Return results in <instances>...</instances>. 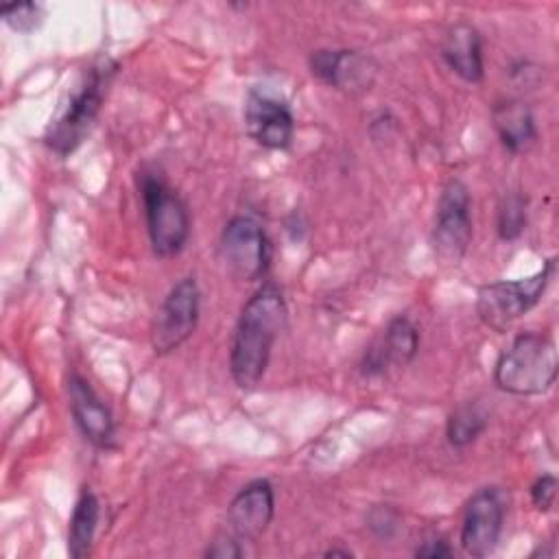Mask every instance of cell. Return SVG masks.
Listing matches in <instances>:
<instances>
[{
  "instance_id": "6da1fadb",
  "label": "cell",
  "mask_w": 559,
  "mask_h": 559,
  "mask_svg": "<svg viewBox=\"0 0 559 559\" xmlns=\"http://www.w3.org/2000/svg\"><path fill=\"white\" fill-rule=\"evenodd\" d=\"M286 319L288 308L277 286L264 284L249 297L238 317L229 352V373L238 389L249 391L258 386L269 367L271 349L286 328Z\"/></svg>"
},
{
  "instance_id": "7a4b0ae2",
  "label": "cell",
  "mask_w": 559,
  "mask_h": 559,
  "mask_svg": "<svg viewBox=\"0 0 559 559\" xmlns=\"http://www.w3.org/2000/svg\"><path fill=\"white\" fill-rule=\"evenodd\" d=\"M116 70L118 63L109 57H98L85 70L83 79L68 94V100L61 105L57 118L50 120L44 133V144L52 153L66 157L85 140L98 118Z\"/></svg>"
},
{
  "instance_id": "3957f363",
  "label": "cell",
  "mask_w": 559,
  "mask_h": 559,
  "mask_svg": "<svg viewBox=\"0 0 559 559\" xmlns=\"http://www.w3.org/2000/svg\"><path fill=\"white\" fill-rule=\"evenodd\" d=\"M555 341L542 332H522L498 356L493 382L511 395H542L557 380Z\"/></svg>"
},
{
  "instance_id": "277c9868",
  "label": "cell",
  "mask_w": 559,
  "mask_h": 559,
  "mask_svg": "<svg viewBox=\"0 0 559 559\" xmlns=\"http://www.w3.org/2000/svg\"><path fill=\"white\" fill-rule=\"evenodd\" d=\"M140 194L144 203L146 231L155 255H179L190 236V214L186 201L157 173L142 175Z\"/></svg>"
},
{
  "instance_id": "5b68a950",
  "label": "cell",
  "mask_w": 559,
  "mask_h": 559,
  "mask_svg": "<svg viewBox=\"0 0 559 559\" xmlns=\"http://www.w3.org/2000/svg\"><path fill=\"white\" fill-rule=\"evenodd\" d=\"M557 271V260L548 258L546 264L531 277L524 280H500L485 284L478 290L476 312L489 328L502 332L515 319L535 308L552 282Z\"/></svg>"
},
{
  "instance_id": "8992f818",
  "label": "cell",
  "mask_w": 559,
  "mask_h": 559,
  "mask_svg": "<svg viewBox=\"0 0 559 559\" xmlns=\"http://www.w3.org/2000/svg\"><path fill=\"white\" fill-rule=\"evenodd\" d=\"M221 260L236 282H255L266 275L271 242L262 225L251 216H234L221 234Z\"/></svg>"
},
{
  "instance_id": "52a82bcc",
  "label": "cell",
  "mask_w": 559,
  "mask_h": 559,
  "mask_svg": "<svg viewBox=\"0 0 559 559\" xmlns=\"http://www.w3.org/2000/svg\"><path fill=\"white\" fill-rule=\"evenodd\" d=\"M472 242V216H469V192L463 181L452 179L443 186L435 225H432V249L441 264H459Z\"/></svg>"
},
{
  "instance_id": "ba28073f",
  "label": "cell",
  "mask_w": 559,
  "mask_h": 559,
  "mask_svg": "<svg viewBox=\"0 0 559 559\" xmlns=\"http://www.w3.org/2000/svg\"><path fill=\"white\" fill-rule=\"evenodd\" d=\"M201 312V290L194 277L179 280L162 301V308L153 325V349L155 354H170L183 345L197 330Z\"/></svg>"
},
{
  "instance_id": "9c48e42d",
  "label": "cell",
  "mask_w": 559,
  "mask_h": 559,
  "mask_svg": "<svg viewBox=\"0 0 559 559\" xmlns=\"http://www.w3.org/2000/svg\"><path fill=\"white\" fill-rule=\"evenodd\" d=\"M504 500L498 487L478 489L465 504L461 522V546L469 557H489L502 533Z\"/></svg>"
},
{
  "instance_id": "30bf717a",
  "label": "cell",
  "mask_w": 559,
  "mask_h": 559,
  "mask_svg": "<svg viewBox=\"0 0 559 559\" xmlns=\"http://www.w3.org/2000/svg\"><path fill=\"white\" fill-rule=\"evenodd\" d=\"M245 127L249 138L271 151L288 148L295 135V118L290 107L266 94V92H249L245 105Z\"/></svg>"
},
{
  "instance_id": "8fae6325",
  "label": "cell",
  "mask_w": 559,
  "mask_h": 559,
  "mask_svg": "<svg viewBox=\"0 0 559 559\" xmlns=\"http://www.w3.org/2000/svg\"><path fill=\"white\" fill-rule=\"evenodd\" d=\"M275 513V493L269 480L258 478L245 485L227 507L229 535L240 542L258 539Z\"/></svg>"
},
{
  "instance_id": "7c38bea8",
  "label": "cell",
  "mask_w": 559,
  "mask_h": 559,
  "mask_svg": "<svg viewBox=\"0 0 559 559\" xmlns=\"http://www.w3.org/2000/svg\"><path fill=\"white\" fill-rule=\"evenodd\" d=\"M68 400L70 413L81 435L96 448H109L116 439L114 417L103 400L96 395L92 384L79 373H72L68 378Z\"/></svg>"
},
{
  "instance_id": "4fadbf2b",
  "label": "cell",
  "mask_w": 559,
  "mask_h": 559,
  "mask_svg": "<svg viewBox=\"0 0 559 559\" xmlns=\"http://www.w3.org/2000/svg\"><path fill=\"white\" fill-rule=\"evenodd\" d=\"M310 72L325 85L336 90H369L373 66L369 57L356 50L321 48L310 55Z\"/></svg>"
},
{
  "instance_id": "5bb4252c",
  "label": "cell",
  "mask_w": 559,
  "mask_h": 559,
  "mask_svg": "<svg viewBox=\"0 0 559 559\" xmlns=\"http://www.w3.org/2000/svg\"><path fill=\"white\" fill-rule=\"evenodd\" d=\"M419 349V330L408 317H395L389 321L380 343L365 352L360 362L365 376H378L389 365L404 367L408 365Z\"/></svg>"
},
{
  "instance_id": "9a60e30c",
  "label": "cell",
  "mask_w": 559,
  "mask_h": 559,
  "mask_svg": "<svg viewBox=\"0 0 559 559\" xmlns=\"http://www.w3.org/2000/svg\"><path fill=\"white\" fill-rule=\"evenodd\" d=\"M441 55L450 66V70L459 74L463 81L478 83L483 79L485 74L483 44H480L478 31L472 24L467 22L454 24L445 35Z\"/></svg>"
},
{
  "instance_id": "2e32d148",
  "label": "cell",
  "mask_w": 559,
  "mask_h": 559,
  "mask_svg": "<svg viewBox=\"0 0 559 559\" xmlns=\"http://www.w3.org/2000/svg\"><path fill=\"white\" fill-rule=\"evenodd\" d=\"M491 118L502 146L511 153H522L537 140L535 118L531 109L520 100H500L498 105H493Z\"/></svg>"
},
{
  "instance_id": "e0dca14e",
  "label": "cell",
  "mask_w": 559,
  "mask_h": 559,
  "mask_svg": "<svg viewBox=\"0 0 559 559\" xmlns=\"http://www.w3.org/2000/svg\"><path fill=\"white\" fill-rule=\"evenodd\" d=\"M98 518H100L98 498L94 496V491L83 489L76 504H74V511H72V518H70V528H68V552H70V557L83 559L92 552Z\"/></svg>"
},
{
  "instance_id": "ac0fdd59",
  "label": "cell",
  "mask_w": 559,
  "mask_h": 559,
  "mask_svg": "<svg viewBox=\"0 0 559 559\" xmlns=\"http://www.w3.org/2000/svg\"><path fill=\"white\" fill-rule=\"evenodd\" d=\"M487 428V415L476 402H465L452 411L445 426L448 443L454 448H465L476 441Z\"/></svg>"
},
{
  "instance_id": "d6986e66",
  "label": "cell",
  "mask_w": 559,
  "mask_h": 559,
  "mask_svg": "<svg viewBox=\"0 0 559 559\" xmlns=\"http://www.w3.org/2000/svg\"><path fill=\"white\" fill-rule=\"evenodd\" d=\"M526 227V199L520 192L504 194L498 207V236L502 240H515Z\"/></svg>"
},
{
  "instance_id": "ffe728a7",
  "label": "cell",
  "mask_w": 559,
  "mask_h": 559,
  "mask_svg": "<svg viewBox=\"0 0 559 559\" xmlns=\"http://www.w3.org/2000/svg\"><path fill=\"white\" fill-rule=\"evenodd\" d=\"M0 15L9 28L15 33H31L41 24V4L37 2H22V4H7L0 9Z\"/></svg>"
},
{
  "instance_id": "44dd1931",
  "label": "cell",
  "mask_w": 559,
  "mask_h": 559,
  "mask_svg": "<svg viewBox=\"0 0 559 559\" xmlns=\"http://www.w3.org/2000/svg\"><path fill=\"white\" fill-rule=\"evenodd\" d=\"M367 522H369V528H371L378 537L389 539V537H393V533L397 531L400 518H397V513H395L389 504H380V507H373V509H371Z\"/></svg>"
},
{
  "instance_id": "7402d4cb",
  "label": "cell",
  "mask_w": 559,
  "mask_h": 559,
  "mask_svg": "<svg viewBox=\"0 0 559 559\" xmlns=\"http://www.w3.org/2000/svg\"><path fill=\"white\" fill-rule=\"evenodd\" d=\"M557 496V478L552 474H542L533 485H531V500L537 511L546 513L555 504Z\"/></svg>"
},
{
  "instance_id": "603a6c76",
  "label": "cell",
  "mask_w": 559,
  "mask_h": 559,
  "mask_svg": "<svg viewBox=\"0 0 559 559\" xmlns=\"http://www.w3.org/2000/svg\"><path fill=\"white\" fill-rule=\"evenodd\" d=\"M240 539H236L234 535H223L218 539L212 542V546H207L205 557H214V559H234L242 555V548L238 546Z\"/></svg>"
},
{
  "instance_id": "cb8c5ba5",
  "label": "cell",
  "mask_w": 559,
  "mask_h": 559,
  "mask_svg": "<svg viewBox=\"0 0 559 559\" xmlns=\"http://www.w3.org/2000/svg\"><path fill=\"white\" fill-rule=\"evenodd\" d=\"M452 550L450 546L443 542V539H430V542H424L417 550H415V557H426V559H443V557H450Z\"/></svg>"
},
{
  "instance_id": "d4e9b609",
  "label": "cell",
  "mask_w": 559,
  "mask_h": 559,
  "mask_svg": "<svg viewBox=\"0 0 559 559\" xmlns=\"http://www.w3.org/2000/svg\"><path fill=\"white\" fill-rule=\"evenodd\" d=\"M334 555H343V557H352V552H349V550H338V548H332V550H328V552H325V557H334Z\"/></svg>"
}]
</instances>
